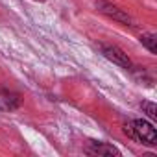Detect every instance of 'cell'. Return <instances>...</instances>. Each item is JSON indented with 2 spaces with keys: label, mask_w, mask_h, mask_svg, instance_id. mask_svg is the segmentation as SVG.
<instances>
[{
  "label": "cell",
  "mask_w": 157,
  "mask_h": 157,
  "mask_svg": "<svg viewBox=\"0 0 157 157\" xmlns=\"http://www.w3.org/2000/svg\"><path fill=\"white\" fill-rule=\"evenodd\" d=\"M133 131H135V140L153 146L157 144V131L153 128V124H150L148 120H133Z\"/></svg>",
  "instance_id": "cell-1"
},
{
  "label": "cell",
  "mask_w": 157,
  "mask_h": 157,
  "mask_svg": "<svg viewBox=\"0 0 157 157\" xmlns=\"http://www.w3.org/2000/svg\"><path fill=\"white\" fill-rule=\"evenodd\" d=\"M96 10L107 17H111L113 21H118L122 24H131V17L128 13H124L122 10H118L117 6H113L111 2H105V0H96Z\"/></svg>",
  "instance_id": "cell-2"
},
{
  "label": "cell",
  "mask_w": 157,
  "mask_h": 157,
  "mask_svg": "<svg viewBox=\"0 0 157 157\" xmlns=\"http://www.w3.org/2000/svg\"><path fill=\"white\" fill-rule=\"evenodd\" d=\"M102 52H104V56H105L109 61H113L115 65H118V67H122V68H131V59H129L128 54H126L124 50H120L118 46H104Z\"/></svg>",
  "instance_id": "cell-3"
},
{
  "label": "cell",
  "mask_w": 157,
  "mask_h": 157,
  "mask_svg": "<svg viewBox=\"0 0 157 157\" xmlns=\"http://www.w3.org/2000/svg\"><path fill=\"white\" fill-rule=\"evenodd\" d=\"M87 153L91 155H120V151L113 146V144H107V142H91V146L87 148Z\"/></svg>",
  "instance_id": "cell-4"
},
{
  "label": "cell",
  "mask_w": 157,
  "mask_h": 157,
  "mask_svg": "<svg viewBox=\"0 0 157 157\" xmlns=\"http://www.w3.org/2000/svg\"><path fill=\"white\" fill-rule=\"evenodd\" d=\"M140 43H142L151 54H157V35H155V33H142V35H140Z\"/></svg>",
  "instance_id": "cell-5"
},
{
  "label": "cell",
  "mask_w": 157,
  "mask_h": 157,
  "mask_svg": "<svg viewBox=\"0 0 157 157\" xmlns=\"http://www.w3.org/2000/svg\"><path fill=\"white\" fill-rule=\"evenodd\" d=\"M140 107H142V113H146L151 120H155V118H157V105H155L153 102H142V104H140Z\"/></svg>",
  "instance_id": "cell-6"
},
{
  "label": "cell",
  "mask_w": 157,
  "mask_h": 157,
  "mask_svg": "<svg viewBox=\"0 0 157 157\" xmlns=\"http://www.w3.org/2000/svg\"><path fill=\"white\" fill-rule=\"evenodd\" d=\"M6 104H8V107H17L19 104H21V100L17 98V96H10V94H6Z\"/></svg>",
  "instance_id": "cell-7"
},
{
  "label": "cell",
  "mask_w": 157,
  "mask_h": 157,
  "mask_svg": "<svg viewBox=\"0 0 157 157\" xmlns=\"http://www.w3.org/2000/svg\"><path fill=\"white\" fill-rule=\"evenodd\" d=\"M124 133L129 137V139H135V131H133V122H126L124 124Z\"/></svg>",
  "instance_id": "cell-8"
},
{
  "label": "cell",
  "mask_w": 157,
  "mask_h": 157,
  "mask_svg": "<svg viewBox=\"0 0 157 157\" xmlns=\"http://www.w3.org/2000/svg\"><path fill=\"white\" fill-rule=\"evenodd\" d=\"M35 2H44V0H35Z\"/></svg>",
  "instance_id": "cell-9"
}]
</instances>
